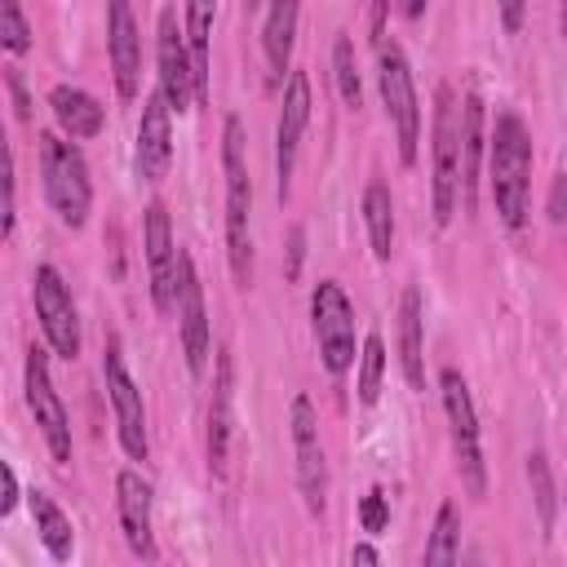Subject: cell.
Segmentation results:
<instances>
[{"mask_svg": "<svg viewBox=\"0 0 567 567\" xmlns=\"http://www.w3.org/2000/svg\"><path fill=\"white\" fill-rule=\"evenodd\" d=\"M487 182L496 213L509 230L523 226L527 217V186H532V133L514 111H501L487 137Z\"/></svg>", "mask_w": 567, "mask_h": 567, "instance_id": "cell-1", "label": "cell"}, {"mask_svg": "<svg viewBox=\"0 0 567 567\" xmlns=\"http://www.w3.org/2000/svg\"><path fill=\"white\" fill-rule=\"evenodd\" d=\"M221 168H226V257H230L235 284L248 288L252 284V235H248L252 182L244 168V124L235 115L221 128Z\"/></svg>", "mask_w": 567, "mask_h": 567, "instance_id": "cell-2", "label": "cell"}, {"mask_svg": "<svg viewBox=\"0 0 567 567\" xmlns=\"http://www.w3.org/2000/svg\"><path fill=\"white\" fill-rule=\"evenodd\" d=\"M40 177H44V199L53 204L58 221L80 230L89 221L93 186H89V164L75 142L58 133H40Z\"/></svg>", "mask_w": 567, "mask_h": 567, "instance_id": "cell-3", "label": "cell"}, {"mask_svg": "<svg viewBox=\"0 0 567 567\" xmlns=\"http://www.w3.org/2000/svg\"><path fill=\"white\" fill-rule=\"evenodd\" d=\"M377 84H381V102L385 115L394 124V142H399V159L412 168L416 164V133H421V106H416V84H412V66L408 53L394 40L377 44Z\"/></svg>", "mask_w": 567, "mask_h": 567, "instance_id": "cell-4", "label": "cell"}, {"mask_svg": "<svg viewBox=\"0 0 567 567\" xmlns=\"http://www.w3.org/2000/svg\"><path fill=\"white\" fill-rule=\"evenodd\" d=\"M310 319H315V341L328 377H346L354 363V306L337 279H319L310 292Z\"/></svg>", "mask_w": 567, "mask_h": 567, "instance_id": "cell-5", "label": "cell"}, {"mask_svg": "<svg viewBox=\"0 0 567 567\" xmlns=\"http://www.w3.org/2000/svg\"><path fill=\"white\" fill-rule=\"evenodd\" d=\"M443 390V412H447V430H452V452H456V470L470 496L487 492V470H483V447H478V416H474V399L470 385L456 368H443L439 377Z\"/></svg>", "mask_w": 567, "mask_h": 567, "instance_id": "cell-6", "label": "cell"}, {"mask_svg": "<svg viewBox=\"0 0 567 567\" xmlns=\"http://www.w3.org/2000/svg\"><path fill=\"white\" fill-rule=\"evenodd\" d=\"M22 390H27V408H31L35 425H40V434H44V443H49V456H53L58 465H66V461H71V421H66V408H62V399H58V390H53L49 354H44L40 346L27 350Z\"/></svg>", "mask_w": 567, "mask_h": 567, "instance_id": "cell-7", "label": "cell"}, {"mask_svg": "<svg viewBox=\"0 0 567 567\" xmlns=\"http://www.w3.org/2000/svg\"><path fill=\"white\" fill-rule=\"evenodd\" d=\"M102 377H106V394H111V408H115V434H120L124 456L128 461H146V452H151V439H146V403H142L137 381L128 377L124 354H120L115 341L102 354Z\"/></svg>", "mask_w": 567, "mask_h": 567, "instance_id": "cell-8", "label": "cell"}, {"mask_svg": "<svg viewBox=\"0 0 567 567\" xmlns=\"http://www.w3.org/2000/svg\"><path fill=\"white\" fill-rule=\"evenodd\" d=\"M31 297H35V315H40V328H44L49 350L62 354V359H75L80 354V315H75L71 288L58 275V266H35Z\"/></svg>", "mask_w": 567, "mask_h": 567, "instance_id": "cell-9", "label": "cell"}, {"mask_svg": "<svg viewBox=\"0 0 567 567\" xmlns=\"http://www.w3.org/2000/svg\"><path fill=\"white\" fill-rule=\"evenodd\" d=\"M173 310H177L186 368H190V377H199L208 363V310H204V284L195 275V261L182 248H177V275H173Z\"/></svg>", "mask_w": 567, "mask_h": 567, "instance_id": "cell-10", "label": "cell"}, {"mask_svg": "<svg viewBox=\"0 0 567 567\" xmlns=\"http://www.w3.org/2000/svg\"><path fill=\"white\" fill-rule=\"evenodd\" d=\"M292 452H297V487L310 514H323L328 505V461L319 443V416L306 394L292 399Z\"/></svg>", "mask_w": 567, "mask_h": 567, "instance_id": "cell-11", "label": "cell"}, {"mask_svg": "<svg viewBox=\"0 0 567 567\" xmlns=\"http://www.w3.org/2000/svg\"><path fill=\"white\" fill-rule=\"evenodd\" d=\"M456 177H461V155H456V97L447 84L434 93V221L447 226L456 213Z\"/></svg>", "mask_w": 567, "mask_h": 567, "instance_id": "cell-12", "label": "cell"}, {"mask_svg": "<svg viewBox=\"0 0 567 567\" xmlns=\"http://www.w3.org/2000/svg\"><path fill=\"white\" fill-rule=\"evenodd\" d=\"M306 124H310V80H306V71H288L284 106H279V124H275V190H279V199H288Z\"/></svg>", "mask_w": 567, "mask_h": 567, "instance_id": "cell-13", "label": "cell"}, {"mask_svg": "<svg viewBox=\"0 0 567 567\" xmlns=\"http://www.w3.org/2000/svg\"><path fill=\"white\" fill-rule=\"evenodd\" d=\"M159 97L168 111H190L195 106V84H190V62H186V44H182V27H177V9L164 4L159 9Z\"/></svg>", "mask_w": 567, "mask_h": 567, "instance_id": "cell-14", "label": "cell"}, {"mask_svg": "<svg viewBox=\"0 0 567 567\" xmlns=\"http://www.w3.org/2000/svg\"><path fill=\"white\" fill-rule=\"evenodd\" d=\"M142 244H146V266H151V301L159 315H173V275H177V244L168 226V208L155 199L146 204L142 221Z\"/></svg>", "mask_w": 567, "mask_h": 567, "instance_id": "cell-15", "label": "cell"}, {"mask_svg": "<svg viewBox=\"0 0 567 567\" xmlns=\"http://www.w3.org/2000/svg\"><path fill=\"white\" fill-rule=\"evenodd\" d=\"M106 53H111V71H115V93L124 102H133L142 89V35H137V18L124 0H115L106 9Z\"/></svg>", "mask_w": 567, "mask_h": 567, "instance_id": "cell-16", "label": "cell"}, {"mask_svg": "<svg viewBox=\"0 0 567 567\" xmlns=\"http://www.w3.org/2000/svg\"><path fill=\"white\" fill-rule=\"evenodd\" d=\"M115 514H120V532L124 545L137 558H155V536H151V483L137 470H120L115 474Z\"/></svg>", "mask_w": 567, "mask_h": 567, "instance_id": "cell-17", "label": "cell"}, {"mask_svg": "<svg viewBox=\"0 0 567 567\" xmlns=\"http://www.w3.org/2000/svg\"><path fill=\"white\" fill-rule=\"evenodd\" d=\"M168 159H173V124H168V106L155 89V93H146L142 120H137V177L164 182Z\"/></svg>", "mask_w": 567, "mask_h": 567, "instance_id": "cell-18", "label": "cell"}, {"mask_svg": "<svg viewBox=\"0 0 567 567\" xmlns=\"http://www.w3.org/2000/svg\"><path fill=\"white\" fill-rule=\"evenodd\" d=\"M456 155H461V177H456V199L465 213L478 204V155H483V102L478 93H465L456 106Z\"/></svg>", "mask_w": 567, "mask_h": 567, "instance_id": "cell-19", "label": "cell"}, {"mask_svg": "<svg viewBox=\"0 0 567 567\" xmlns=\"http://www.w3.org/2000/svg\"><path fill=\"white\" fill-rule=\"evenodd\" d=\"M49 106H53V120L58 128L71 137V142H84V137H97L102 124H106V111L93 93H84L80 84H53L49 93Z\"/></svg>", "mask_w": 567, "mask_h": 567, "instance_id": "cell-20", "label": "cell"}, {"mask_svg": "<svg viewBox=\"0 0 567 567\" xmlns=\"http://www.w3.org/2000/svg\"><path fill=\"white\" fill-rule=\"evenodd\" d=\"M425 315H421V288L408 284L399 301V368L412 390H425Z\"/></svg>", "mask_w": 567, "mask_h": 567, "instance_id": "cell-21", "label": "cell"}, {"mask_svg": "<svg viewBox=\"0 0 567 567\" xmlns=\"http://www.w3.org/2000/svg\"><path fill=\"white\" fill-rule=\"evenodd\" d=\"M297 18L301 9L292 0H275L266 9V22H261V49H266V62H270V84L284 80L288 62H292V40H297Z\"/></svg>", "mask_w": 567, "mask_h": 567, "instance_id": "cell-22", "label": "cell"}, {"mask_svg": "<svg viewBox=\"0 0 567 567\" xmlns=\"http://www.w3.org/2000/svg\"><path fill=\"white\" fill-rule=\"evenodd\" d=\"M230 456V354H217V381L208 403V470L226 474Z\"/></svg>", "mask_w": 567, "mask_h": 567, "instance_id": "cell-23", "label": "cell"}, {"mask_svg": "<svg viewBox=\"0 0 567 567\" xmlns=\"http://www.w3.org/2000/svg\"><path fill=\"white\" fill-rule=\"evenodd\" d=\"M182 44L190 62V84H195V106L208 102V31H213V4H186L182 9Z\"/></svg>", "mask_w": 567, "mask_h": 567, "instance_id": "cell-24", "label": "cell"}, {"mask_svg": "<svg viewBox=\"0 0 567 567\" xmlns=\"http://www.w3.org/2000/svg\"><path fill=\"white\" fill-rule=\"evenodd\" d=\"M27 505H31V518H35V536L40 545L49 549V558L66 563L75 554V532H71V518L53 505V496L44 492H27Z\"/></svg>", "mask_w": 567, "mask_h": 567, "instance_id": "cell-25", "label": "cell"}, {"mask_svg": "<svg viewBox=\"0 0 567 567\" xmlns=\"http://www.w3.org/2000/svg\"><path fill=\"white\" fill-rule=\"evenodd\" d=\"M363 221H368L372 257L390 261V252H394V199H390L385 182H368V190H363Z\"/></svg>", "mask_w": 567, "mask_h": 567, "instance_id": "cell-26", "label": "cell"}, {"mask_svg": "<svg viewBox=\"0 0 567 567\" xmlns=\"http://www.w3.org/2000/svg\"><path fill=\"white\" fill-rule=\"evenodd\" d=\"M461 558V514L452 501L439 505L434 514V527H430V540H425V563L421 567H456Z\"/></svg>", "mask_w": 567, "mask_h": 567, "instance_id": "cell-27", "label": "cell"}, {"mask_svg": "<svg viewBox=\"0 0 567 567\" xmlns=\"http://www.w3.org/2000/svg\"><path fill=\"white\" fill-rule=\"evenodd\" d=\"M527 483H532V501H536L540 532H554V518H558V487H554V470H549V456H545V452H532V456H527Z\"/></svg>", "mask_w": 567, "mask_h": 567, "instance_id": "cell-28", "label": "cell"}, {"mask_svg": "<svg viewBox=\"0 0 567 567\" xmlns=\"http://www.w3.org/2000/svg\"><path fill=\"white\" fill-rule=\"evenodd\" d=\"M381 377H385V341H381V332H368L363 354H359V403H363V408L377 403Z\"/></svg>", "mask_w": 567, "mask_h": 567, "instance_id": "cell-29", "label": "cell"}, {"mask_svg": "<svg viewBox=\"0 0 567 567\" xmlns=\"http://www.w3.org/2000/svg\"><path fill=\"white\" fill-rule=\"evenodd\" d=\"M18 221V195H13V151H9V133H4V115H0V239L13 235Z\"/></svg>", "mask_w": 567, "mask_h": 567, "instance_id": "cell-30", "label": "cell"}, {"mask_svg": "<svg viewBox=\"0 0 567 567\" xmlns=\"http://www.w3.org/2000/svg\"><path fill=\"white\" fill-rule=\"evenodd\" d=\"M332 80H337V93H341V102L346 106H359V66H354V44H350V35H337V44H332Z\"/></svg>", "mask_w": 567, "mask_h": 567, "instance_id": "cell-31", "label": "cell"}, {"mask_svg": "<svg viewBox=\"0 0 567 567\" xmlns=\"http://www.w3.org/2000/svg\"><path fill=\"white\" fill-rule=\"evenodd\" d=\"M0 49H9V53H27L31 49L27 13L13 0H0Z\"/></svg>", "mask_w": 567, "mask_h": 567, "instance_id": "cell-32", "label": "cell"}, {"mask_svg": "<svg viewBox=\"0 0 567 567\" xmlns=\"http://www.w3.org/2000/svg\"><path fill=\"white\" fill-rule=\"evenodd\" d=\"M359 523H363V532H372V536H381V532L390 527V501H385L381 487H372V492L359 501Z\"/></svg>", "mask_w": 567, "mask_h": 567, "instance_id": "cell-33", "label": "cell"}, {"mask_svg": "<svg viewBox=\"0 0 567 567\" xmlns=\"http://www.w3.org/2000/svg\"><path fill=\"white\" fill-rule=\"evenodd\" d=\"M18 496H22V487H18V474L9 470V461H0V518H4V514H13Z\"/></svg>", "mask_w": 567, "mask_h": 567, "instance_id": "cell-34", "label": "cell"}, {"mask_svg": "<svg viewBox=\"0 0 567 567\" xmlns=\"http://www.w3.org/2000/svg\"><path fill=\"white\" fill-rule=\"evenodd\" d=\"M301 252H306V230L292 226V230H288V279L301 275Z\"/></svg>", "mask_w": 567, "mask_h": 567, "instance_id": "cell-35", "label": "cell"}, {"mask_svg": "<svg viewBox=\"0 0 567 567\" xmlns=\"http://www.w3.org/2000/svg\"><path fill=\"white\" fill-rule=\"evenodd\" d=\"M563 195H567V173H554V190H549V221L563 226Z\"/></svg>", "mask_w": 567, "mask_h": 567, "instance_id": "cell-36", "label": "cell"}, {"mask_svg": "<svg viewBox=\"0 0 567 567\" xmlns=\"http://www.w3.org/2000/svg\"><path fill=\"white\" fill-rule=\"evenodd\" d=\"M350 567H381L377 545H372V540H359V545L350 549Z\"/></svg>", "mask_w": 567, "mask_h": 567, "instance_id": "cell-37", "label": "cell"}, {"mask_svg": "<svg viewBox=\"0 0 567 567\" xmlns=\"http://www.w3.org/2000/svg\"><path fill=\"white\" fill-rule=\"evenodd\" d=\"M501 22H505L509 31H518V22H523V4H518V0H509V4L501 9Z\"/></svg>", "mask_w": 567, "mask_h": 567, "instance_id": "cell-38", "label": "cell"}, {"mask_svg": "<svg viewBox=\"0 0 567 567\" xmlns=\"http://www.w3.org/2000/svg\"><path fill=\"white\" fill-rule=\"evenodd\" d=\"M461 567H483V554L478 549H465V558H456Z\"/></svg>", "mask_w": 567, "mask_h": 567, "instance_id": "cell-39", "label": "cell"}]
</instances>
